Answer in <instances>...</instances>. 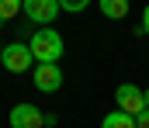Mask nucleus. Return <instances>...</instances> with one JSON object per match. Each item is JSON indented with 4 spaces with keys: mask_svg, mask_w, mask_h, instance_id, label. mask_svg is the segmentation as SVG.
Instances as JSON below:
<instances>
[{
    "mask_svg": "<svg viewBox=\"0 0 149 128\" xmlns=\"http://www.w3.org/2000/svg\"><path fill=\"white\" fill-rule=\"evenodd\" d=\"M142 93H146V107H149V86H146V90H142Z\"/></svg>",
    "mask_w": 149,
    "mask_h": 128,
    "instance_id": "obj_13",
    "label": "nucleus"
},
{
    "mask_svg": "<svg viewBox=\"0 0 149 128\" xmlns=\"http://www.w3.org/2000/svg\"><path fill=\"white\" fill-rule=\"evenodd\" d=\"M31 83L42 90V93H56L63 86V69L59 66H35L31 69Z\"/></svg>",
    "mask_w": 149,
    "mask_h": 128,
    "instance_id": "obj_6",
    "label": "nucleus"
},
{
    "mask_svg": "<svg viewBox=\"0 0 149 128\" xmlns=\"http://www.w3.org/2000/svg\"><path fill=\"white\" fill-rule=\"evenodd\" d=\"M142 31L149 35V3H146V10H142Z\"/></svg>",
    "mask_w": 149,
    "mask_h": 128,
    "instance_id": "obj_12",
    "label": "nucleus"
},
{
    "mask_svg": "<svg viewBox=\"0 0 149 128\" xmlns=\"http://www.w3.org/2000/svg\"><path fill=\"white\" fill-rule=\"evenodd\" d=\"M31 55H35V66H59V59H63V35L56 31V28H38L35 35H31Z\"/></svg>",
    "mask_w": 149,
    "mask_h": 128,
    "instance_id": "obj_1",
    "label": "nucleus"
},
{
    "mask_svg": "<svg viewBox=\"0 0 149 128\" xmlns=\"http://www.w3.org/2000/svg\"><path fill=\"white\" fill-rule=\"evenodd\" d=\"M59 0H24V17L31 21V24H38V28H49L56 17H59Z\"/></svg>",
    "mask_w": 149,
    "mask_h": 128,
    "instance_id": "obj_4",
    "label": "nucleus"
},
{
    "mask_svg": "<svg viewBox=\"0 0 149 128\" xmlns=\"http://www.w3.org/2000/svg\"><path fill=\"white\" fill-rule=\"evenodd\" d=\"M10 128H45V111L35 104H14L10 107Z\"/></svg>",
    "mask_w": 149,
    "mask_h": 128,
    "instance_id": "obj_5",
    "label": "nucleus"
},
{
    "mask_svg": "<svg viewBox=\"0 0 149 128\" xmlns=\"http://www.w3.org/2000/svg\"><path fill=\"white\" fill-rule=\"evenodd\" d=\"M21 10H24V3H21V0H0V24H3V21H10V17H17Z\"/></svg>",
    "mask_w": 149,
    "mask_h": 128,
    "instance_id": "obj_9",
    "label": "nucleus"
},
{
    "mask_svg": "<svg viewBox=\"0 0 149 128\" xmlns=\"http://www.w3.org/2000/svg\"><path fill=\"white\" fill-rule=\"evenodd\" d=\"M135 128H149V111H142V114L135 118Z\"/></svg>",
    "mask_w": 149,
    "mask_h": 128,
    "instance_id": "obj_11",
    "label": "nucleus"
},
{
    "mask_svg": "<svg viewBox=\"0 0 149 128\" xmlns=\"http://www.w3.org/2000/svg\"><path fill=\"white\" fill-rule=\"evenodd\" d=\"M59 7L70 14H80V10H87V0H59Z\"/></svg>",
    "mask_w": 149,
    "mask_h": 128,
    "instance_id": "obj_10",
    "label": "nucleus"
},
{
    "mask_svg": "<svg viewBox=\"0 0 149 128\" xmlns=\"http://www.w3.org/2000/svg\"><path fill=\"white\" fill-rule=\"evenodd\" d=\"M114 104H118V111H125V114H132V118H139L142 111H149L146 107V93L135 83H121L118 86V90H114Z\"/></svg>",
    "mask_w": 149,
    "mask_h": 128,
    "instance_id": "obj_3",
    "label": "nucleus"
},
{
    "mask_svg": "<svg viewBox=\"0 0 149 128\" xmlns=\"http://www.w3.org/2000/svg\"><path fill=\"white\" fill-rule=\"evenodd\" d=\"M101 128H135V118L125 114V111H111V114H104Z\"/></svg>",
    "mask_w": 149,
    "mask_h": 128,
    "instance_id": "obj_8",
    "label": "nucleus"
},
{
    "mask_svg": "<svg viewBox=\"0 0 149 128\" xmlns=\"http://www.w3.org/2000/svg\"><path fill=\"white\" fill-rule=\"evenodd\" d=\"M101 14L111 21H121L128 14V0H101Z\"/></svg>",
    "mask_w": 149,
    "mask_h": 128,
    "instance_id": "obj_7",
    "label": "nucleus"
},
{
    "mask_svg": "<svg viewBox=\"0 0 149 128\" xmlns=\"http://www.w3.org/2000/svg\"><path fill=\"white\" fill-rule=\"evenodd\" d=\"M31 62H35V55H31V48L24 42H10L0 48V66L7 73H28V69H35Z\"/></svg>",
    "mask_w": 149,
    "mask_h": 128,
    "instance_id": "obj_2",
    "label": "nucleus"
}]
</instances>
